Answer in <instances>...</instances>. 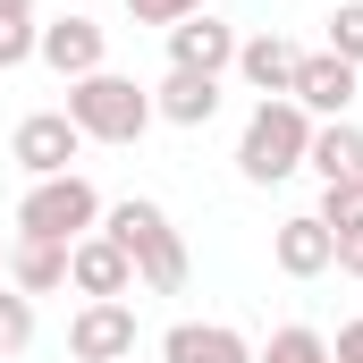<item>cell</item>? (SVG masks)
Listing matches in <instances>:
<instances>
[{
    "label": "cell",
    "mask_w": 363,
    "mask_h": 363,
    "mask_svg": "<svg viewBox=\"0 0 363 363\" xmlns=\"http://www.w3.org/2000/svg\"><path fill=\"white\" fill-rule=\"evenodd\" d=\"M101 237L135 262V287H152V296H178L186 287V237H178V220L152 203V194H127V203H110L101 211Z\"/></svg>",
    "instance_id": "6da1fadb"
},
{
    "label": "cell",
    "mask_w": 363,
    "mask_h": 363,
    "mask_svg": "<svg viewBox=\"0 0 363 363\" xmlns=\"http://www.w3.org/2000/svg\"><path fill=\"white\" fill-rule=\"evenodd\" d=\"M313 127L321 118H304V101H254V118H245V135H237V178L245 186H279L304 169V152H313Z\"/></svg>",
    "instance_id": "7a4b0ae2"
},
{
    "label": "cell",
    "mask_w": 363,
    "mask_h": 363,
    "mask_svg": "<svg viewBox=\"0 0 363 363\" xmlns=\"http://www.w3.org/2000/svg\"><path fill=\"white\" fill-rule=\"evenodd\" d=\"M68 118H77L85 144H144L152 135V93L118 68H93V77L68 85Z\"/></svg>",
    "instance_id": "3957f363"
},
{
    "label": "cell",
    "mask_w": 363,
    "mask_h": 363,
    "mask_svg": "<svg viewBox=\"0 0 363 363\" xmlns=\"http://www.w3.org/2000/svg\"><path fill=\"white\" fill-rule=\"evenodd\" d=\"M101 186L85 169H68V178H34L26 186V203H17V237H51V245H77L101 228Z\"/></svg>",
    "instance_id": "277c9868"
},
{
    "label": "cell",
    "mask_w": 363,
    "mask_h": 363,
    "mask_svg": "<svg viewBox=\"0 0 363 363\" xmlns=\"http://www.w3.org/2000/svg\"><path fill=\"white\" fill-rule=\"evenodd\" d=\"M77 152H85V135H77L68 110H34V118H17V135H9V161H17L26 178H68Z\"/></svg>",
    "instance_id": "5b68a950"
},
{
    "label": "cell",
    "mask_w": 363,
    "mask_h": 363,
    "mask_svg": "<svg viewBox=\"0 0 363 363\" xmlns=\"http://www.w3.org/2000/svg\"><path fill=\"white\" fill-rule=\"evenodd\" d=\"M34 60H43L51 77H68V85H77V77H93V68H110V34L93 26L85 9H68V17H51V26L34 34Z\"/></svg>",
    "instance_id": "8992f818"
},
{
    "label": "cell",
    "mask_w": 363,
    "mask_h": 363,
    "mask_svg": "<svg viewBox=\"0 0 363 363\" xmlns=\"http://www.w3.org/2000/svg\"><path fill=\"white\" fill-rule=\"evenodd\" d=\"M68 355H77V363H127V355H135V304H127V296L77 304V321H68Z\"/></svg>",
    "instance_id": "52a82bcc"
},
{
    "label": "cell",
    "mask_w": 363,
    "mask_h": 363,
    "mask_svg": "<svg viewBox=\"0 0 363 363\" xmlns=\"http://www.w3.org/2000/svg\"><path fill=\"white\" fill-rule=\"evenodd\" d=\"M237 26L228 17H211V9H194L186 26H169V68H194V77H228L237 68Z\"/></svg>",
    "instance_id": "ba28073f"
},
{
    "label": "cell",
    "mask_w": 363,
    "mask_h": 363,
    "mask_svg": "<svg viewBox=\"0 0 363 363\" xmlns=\"http://www.w3.org/2000/svg\"><path fill=\"white\" fill-rule=\"evenodd\" d=\"M68 287L85 296V304H110V296H135V262L93 228V237H77L68 245Z\"/></svg>",
    "instance_id": "9c48e42d"
},
{
    "label": "cell",
    "mask_w": 363,
    "mask_h": 363,
    "mask_svg": "<svg viewBox=\"0 0 363 363\" xmlns=\"http://www.w3.org/2000/svg\"><path fill=\"white\" fill-rule=\"evenodd\" d=\"M287 101H304V118H347V110H355V68L330 60V51H304Z\"/></svg>",
    "instance_id": "30bf717a"
},
{
    "label": "cell",
    "mask_w": 363,
    "mask_h": 363,
    "mask_svg": "<svg viewBox=\"0 0 363 363\" xmlns=\"http://www.w3.org/2000/svg\"><path fill=\"white\" fill-rule=\"evenodd\" d=\"M161 363H254V347L228 321H169L161 330Z\"/></svg>",
    "instance_id": "8fae6325"
},
{
    "label": "cell",
    "mask_w": 363,
    "mask_h": 363,
    "mask_svg": "<svg viewBox=\"0 0 363 363\" xmlns=\"http://www.w3.org/2000/svg\"><path fill=\"white\" fill-rule=\"evenodd\" d=\"M271 262L287 279H321L330 262H338V245H330V228L313 220V211H296V220H279L271 228Z\"/></svg>",
    "instance_id": "7c38bea8"
},
{
    "label": "cell",
    "mask_w": 363,
    "mask_h": 363,
    "mask_svg": "<svg viewBox=\"0 0 363 363\" xmlns=\"http://www.w3.org/2000/svg\"><path fill=\"white\" fill-rule=\"evenodd\" d=\"M152 118H169V127H211V118H220V77L169 68V77L152 85Z\"/></svg>",
    "instance_id": "4fadbf2b"
},
{
    "label": "cell",
    "mask_w": 363,
    "mask_h": 363,
    "mask_svg": "<svg viewBox=\"0 0 363 363\" xmlns=\"http://www.w3.org/2000/svg\"><path fill=\"white\" fill-rule=\"evenodd\" d=\"M304 169H313L321 186H355V178H363V127H355V118H321Z\"/></svg>",
    "instance_id": "5bb4252c"
},
{
    "label": "cell",
    "mask_w": 363,
    "mask_h": 363,
    "mask_svg": "<svg viewBox=\"0 0 363 363\" xmlns=\"http://www.w3.org/2000/svg\"><path fill=\"white\" fill-rule=\"evenodd\" d=\"M296 60H304V51H296L287 34H245V43H237V77L262 93V101H279V93L296 85Z\"/></svg>",
    "instance_id": "9a60e30c"
},
{
    "label": "cell",
    "mask_w": 363,
    "mask_h": 363,
    "mask_svg": "<svg viewBox=\"0 0 363 363\" xmlns=\"http://www.w3.org/2000/svg\"><path fill=\"white\" fill-rule=\"evenodd\" d=\"M9 287H17V296H60V287H68V245H51V237H9Z\"/></svg>",
    "instance_id": "2e32d148"
},
{
    "label": "cell",
    "mask_w": 363,
    "mask_h": 363,
    "mask_svg": "<svg viewBox=\"0 0 363 363\" xmlns=\"http://www.w3.org/2000/svg\"><path fill=\"white\" fill-rule=\"evenodd\" d=\"M254 363H330V338L304 330V321H287V330H271V347H262Z\"/></svg>",
    "instance_id": "e0dca14e"
},
{
    "label": "cell",
    "mask_w": 363,
    "mask_h": 363,
    "mask_svg": "<svg viewBox=\"0 0 363 363\" xmlns=\"http://www.w3.org/2000/svg\"><path fill=\"white\" fill-rule=\"evenodd\" d=\"M321 51L347 60V68L363 77V0H338V9H330V43H321Z\"/></svg>",
    "instance_id": "ac0fdd59"
},
{
    "label": "cell",
    "mask_w": 363,
    "mask_h": 363,
    "mask_svg": "<svg viewBox=\"0 0 363 363\" xmlns=\"http://www.w3.org/2000/svg\"><path fill=\"white\" fill-rule=\"evenodd\" d=\"M26 347H34V296L0 279V355H26Z\"/></svg>",
    "instance_id": "d6986e66"
},
{
    "label": "cell",
    "mask_w": 363,
    "mask_h": 363,
    "mask_svg": "<svg viewBox=\"0 0 363 363\" xmlns=\"http://www.w3.org/2000/svg\"><path fill=\"white\" fill-rule=\"evenodd\" d=\"M34 34H43V26H34V17H0V77H9V68H26V60H34Z\"/></svg>",
    "instance_id": "ffe728a7"
},
{
    "label": "cell",
    "mask_w": 363,
    "mask_h": 363,
    "mask_svg": "<svg viewBox=\"0 0 363 363\" xmlns=\"http://www.w3.org/2000/svg\"><path fill=\"white\" fill-rule=\"evenodd\" d=\"M194 9H203V0H127V17H135V26H186Z\"/></svg>",
    "instance_id": "44dd1931"
},
{
    "label": "cell",
    "mask_w": 363,
    "mask_h": 363,
    "mask_svg": "<svg viewBox=\"0 0 363 363\" xmlns=\"http://www.w3.org/2000/svg\"><path fill=\"white\" fill-rule=\"evenodd\" d=\"M330 245H338V262H330V271L363 279V220H347V228H330Z\"/></svg>",
    "instance_id": "7402d4cb"
},
{
    "label": "cell",
    "mask_w": 363,
    "mask_h": 363,
    "mask_svg": "<svg viewBox=\"0 0 363 363\" xmlns=\"http://www.w3.org/2000/svg\"><path fill=\"white\" fill-rule=\"evenodd\" d=\"M330 363H363V321H347V330L330 338Z\"/></svg>",
    "instance_id": "603a6c76"
},
{
    "label": "cell",
    "mask_w": 363,
    "mask_h": 363,
    "mask_svg": "<svg viewBox=\"0 0 363 363\" xmlns=\"http://www.w3.org/2000/svg\"><path fill=\"white\" fill-rule=\"evenodd\" d=\"M0 17H34V0H0Z\"/></svg>",
    "instance_id": "cb8c5ba5"
},
{
    "label": "cell",
    "mask_w": 363,
    "mask_h": 363,
    "mask_svg": "<svg viewBox=\"0 0 363 363\" xmlns=\"http://www.w3.org/2000/svg\"><path fill=\"white\" fill-rule=\"evenodd\" d=\"M0 279H9V237H0Z\"/></svg>",
    "instance_id": "d4e9b609"
},
{
    "label": "cell",
    "mask_w": 363,
    "mask_h": 363,
    "mask_svg": "<svg viewBox=\"0 0 363 363\" xmlns=\"http://www.w3.org/2000/svg\"><path fill=\"white\" fill-rule=\"evenodd\" d=\"M355 186H363V178H355Z\"/></svg>",
    "instance_id": "484cf974"
}]
</instances>
